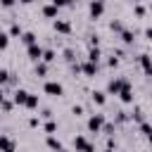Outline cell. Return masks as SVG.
Segmentation results:
<instances>
[{"label": "cell", "mask_w": 152, "mask_h": 152, "mask_svg": "<svg viewBox=\"0 0 152 152\" xmlns=\"http://www.w3.org/2000/svg\"><path fill=\"white\" fill-rule=\"evenodd\" d=\"M74 147H76V152H95V145L86 135H76L74 138Z\"/></svg>", "instance_id": "1"}, {"label": "cell", "mask_w": 152, "mask_h": 152, "mask_svg": "<svg viewBox=\"0 0 152 152\" xmlns=\"http://www.w3.org/2000/svg\"><path fill=\"white\" fill-rule=\"evenodd\" d=\"M126 86H128V81H126V78H112V81L107 83V95H119Z\"/></svg>", "instance_id": "2"}, {"label": "cell", "mask_w": 152, "mask_h": 152, "mask_svg": "<svg viewBox=\"0 0 152 152\" xmlns=\"http://www.w3.org/2000/svg\"><path fill=\"white\" fill-rule=\"evenodd\" d=\"M102 126H104V114H93V116L88 119V131H90V133H100Z\"/></svg>", "instance_id": "3"}, {"label": "cell", "mask_w": 152, "mask_h": 152, "mask_svg": "<svg viewBox=\"0 0 152 152\" xmlns=\"http://www.w3.org/2000/svg\"><path fill=\"white\" fill-rule=\"evenodd\" d=\"M43 52H45V50H43L38 43H33V45L26 48V55H28V59H33V62H40V59H43Z\"/></svg>", "instance_id": "4"}, {"label": "cell", "mask_w": 152, "mask_h": 152, "mask_svg": "<svg viewBox=\"0 0 152 152\" xmlns=\"http://www.w3.org/2000/svg\"><path fill=\"white\" fill-rule=\"evenodd\" d=\"M45 93L52 95V97H59V95L64 93V88H62V83H57V81H48V83H45Z\"/></svg>", "instance_id": "5"}, {"label": "cell", "mask_w": 152, "mask_h": 152, "mask_svg": "<svg viewBox=\"0 0 152 152\" xmlns=\"http://www.w3.org/2000/svg\"><path fill=\"white\" fill-rule=\"evenodd\" d=\"M104 12V0H93L90 2V19H100Z\"/></svg>", "instance_id": "6"}, {"label": "cell", "mask_w": 152, "mask_h": 152, "mask_svg": "<svg viewBox=\"0 0 152 152\" xmlns=\"http://www.w3.org/2000/svg\"><path fill=\"white\" fill-rule=\"evenodd\" d=\"M138 62H140V66H142L145 76H152V57H150V55H140V57H138Z\"/></svg>", "instance_id": "7"}, {"label": "cell", "mask_w": 152, "mask_h": 152, "mask_svg": "<svg viewBox=\"0 0 152 152\" xmlns=\"http://www.w3.org/2000/svg\"><path fill=\"white\" fill-rule=\"evenodd\" d=\"M26 100H28V93H26L24 88H17L14 95H12V102H14V104H26Z\"/></svg>", "instance_id": "8"}, {"label": "cell", "mask_w": 152, "mask_h": 152, "mask_svg": "<svg viewBox=\"0 0 152 152\" xmlns=\"http://www.w3.org/2000/svg\"><path fill=\"white\" fill-rule=\"evenodd\" d=\"M52 26H55V31H57V33H71V24H69V21H64V19H55V24H52Z\"/></svg>", "instance_id": "9"}, {"label": "cell", "mask_w": 152, "mask_h": 152, "mask_svg": "<svg viewBox=\"0 0 152 152\" xmlns=\"http://www.w3.org/2000/svg\"><path fill=\"white\" fill-rule=\"evenodd\" d=\"M0 152H14V142L7 135H0Z\"/></svg>", "instance_id": "10"}, {"label": "cell", "mask_w": 152, "mask_h": 152, "mask_svg": "<svg viewBox=\"0 0 152 152\" xmlns=\"http://www.w3.org/2000/svg\"><path fill=\"white\" fill-rule=\"evenodd\" d=\"M81 71H83L86 76H95V74H97V64H95V62H86V64H81Z\"/></svg>", "instance_id": "11"}, {"label": "cell", "mask_w": 152, "mask_h": 152, "mask_svg": "<svg viewBox=\"0 0 152 152\" xmlns=\"http://www.w3.org/2000/svg\"><path fill=\"white\" fill-rule=\"evenodd\" d=\"M119 97H121V102H126V104H128V102H133V88H131V83L119 93Z\"/></svg>", "instance_id": "12"}, {"label": "cell", "mask_w": 152, "mask_h": 152, "mask_svg": "<svg viewBox=\"0 0 152 152\" xmlns=\"http://www.w3.org/2000/svg\"><path fill=\"white\" fill-rule=\"evenodd\" d=\"M45 142H48V147H50V150H55V152H62V150H64V147H62V142H59L55 135H48V140H45Z\"/></svg>", "instance_id": "13"}, {"label": "cell", "mask_w": 152, "mask_h": 152, "mask_svg": "<svg viewBox=\"0 0 152 152\" xmlns=\"http://www.w3.org/2000/svg\"><path fill=\"white\" fill-rule=\"evenodd\" d=\"M90 97H93V102H95V104H100V107L107 102V93H102V90H95Z\"/></svg>", "instance_id": "14"}, {"label": "cell", "mask_w": 152, "mask_h": 152, "mask_svg": "<svg viewBox=\"0 0 152 152\" xmlns=\"http://www.w3.org/2000/svg\"><path fill=\"white\" fill-rule=\"evenodd\" d=\"M57 10H59V7H55V5H45V7H43V14H45L48 19H55V17H57Z\"/></svg>", "instance_id": "15"}, {"label": "cell", "mask_w": 152, "mask_h": 152, "mask_svg": "<svg viewBox=\"0 0 152 152\" xmlns=\"http://www.w3.org/2000/svg\"><path fill=\"white\" fill-rule=\"evenodd\" d=\"M21 43H24L26 48H28V45H33V43H36V33H31V31H26V33L21 36Z\"/></svg>", "instance_id": "16"}, {"label": "cell", "mask_w": 152, "mask_h": 152, "mask_svg": "<svg viewBox=\"0 0 152 152\" xmlns=\"http://www.w3.org/2000/svg\"><path fill=\"white\" fill-rule=\"evenodd\" d=\"M121 40H124L126 45H131V43L135 40V33H133V31H126V28H124V31H121Z\"/></svg>", "instance_id": "17"}, {"label": "cell", "mask_w": 152, "mask_h": 152, "mask_svg": "<svg viewBox=\"0 0 152 152\" xmlns=\"http://www.w3.org/2000/svg\"><path fill=\"white\" fill-rule=\"evenodd\" d=\"M88 62H95V64L100 62V48H90L88 50Z\"/></svg>", "instance_id": "18"}, {"label": "cell", "mask_w": 152, "mask_h": 152, "mask_svg": "<svg viewBox=\"0 0 152 152\" xmlns=\"http://www.w3.org/2000/svg\"><path fill=\"white\" fill-rule=\"evenodd\" d=\"M38 102H40V100H38V95L28 93V100H26V104H24V107H28V109H36V107H38Z\"/></svg>", "instance_id": "19"}, {"label": "cell", "mask_w": 152, "mask_h": 152, "mask_svg": "<svg viewBox=\"0 0 152 152\" xmlns=\"http://www.w3.org/2000/svg\"><path fill=\"white\" fill-rule=\"evenodd\" d=\"M10 36H12V38H17V36H19V38H21V36H24V31H21V26H19V24H17V21H14V24H12V26H10Z\"/></svg>", "instance_id": "20"}, {"label": "cell", "mask_w": 152, "mask_h": 152, "mask_svg": "<svg viewBox=\"0 0 152 152\" xmlns=\"http://www.w3.org/2000/svg\"><path fill=\"white\" fill-rule=\"evenodd\" d=\"M48 74V64L45 62H36V76H45Z\"/></svg>", "instance_id": "21"}, {"label": "cell", "mask_w": 152, "mask_h": 152, "mask_svg": "<svg viewBox=\"0 0 152 152\" xmlns=\"http://www.w3.org/2000/svg\"><path fill=\"white\" fill-rule=\"evenodd\" d=\"M7 45H10V33L0 31V50H7Z\"/></svg>", "instance_id": "22"}, {"label": "cell", "mask_w": 152, "mask_h": 152, "mask_svg": "<svg viewBox=\"0 0 152 152\" xmlns=\"http://www.w3.org/2000/svg\"><path fill=\"white\" fill-rule=\"evenodd\" d=\"M55 57H57V55H55L52 50H45V52H43V62H45V64H48V62H55Z\"/></svg>", "instance_id": "23"}, {"label": "cell", "mask_w": 152, "mask_h": 152, "mask_svg": "<svg viewBox=\"0 0 152 152\" xmlns=\"http://www.w3.org/2000/svg\"><path fill=\"white\" fill-rule=\"evenodd\" d=\"M131 119H133V121H138V124H142V121H145V119H142V109H133Z\"/></svg>", "instance_id": "24"}, {"label": "cell", "mask_w": 152, "mask_h": 152, "mask_svg": "<svg viewBox=\"0 0 152 152\" xmlns=\"http://www.w3.org/2000/svg\"><path fill=\"white\" fill-rule=\"evenodd\" d=\"M10 76H12V74H10L7 69H0V86H5V83L10 81Z\"/></svg>", "instance_id": "25"}, {"label": "cell", "mask_w": 152, "mask_h": 152, "mask_svg": "<svg viewBox=\"0 0 152 152\" xmlns=\"http://www.w3.org/2000/svg\"><path fill=\"white\" fill-rule=\"evenodd\" d=\"M109 28H112V31H116V33H121V31H124V24H121V21H112V24H109Z\"/></svg>", "instance_id": "26"}, {"label": "cell", "mask_w": 152, "mask_h": 152, "mask_svg": "<svg viewBox=\"0 0 152 152\" xmlns=\"http://www.w3.org/2000/svg\"><path fill=\"white\" fill-rule=\"evenodd\" d=\"M64 59L74 64V59H76V57H74V50H71V48H66V50H64Z\"/></svg>", "instance_id": "27"}, {"label": "cell", "mask_w": 152, "mask_h": 152, "mask_svg": "<svg viewBox=\"0 0 152 152\" xmlns=\"http://www.w3.org/2000/svg\"><path fill=\"white\" fill-rule=\"evenodd\" d=\"M102 131H104L107 135H114V124H107V121H104V126H102Z\"/></svg>", "instance_id": "28"}, {"label": "cell", "mask_w": 152, "mask_h": 152, "mask_svg": "<svg viewBox=\"0 0 152 152\" xmlns=\"http://www.w3.org/2000/svg\"><path fill=\"white\" fill-rule=\"evenodd\" d=\"M140 131H142L145 135H150V133H152V126H150L147 121H142V124H140Z\"/></svg>", "instance_id": "29"}, {"label": "cell", "mask_w": 152, "mask_h": 152, "mask_svg": "<svg viewBox=\"0 0 152 152\" xmlns=\"http://www.w3.org/2000/svg\"><path fill=\"white\" fill-rule=\"evenodd\" d=\"M45 131H48V133H55V131H57V124H55V121H48V124H45Z\"/></svg>", "instance_id": "30"}, {"label": "cell", "mask_w": 152, "mask_h": 152, "mask_svg": "<svg viewBox=\"0 0 152 152\" xmlns=\"http://www.w3.org/2000/svg\"><path fill=\"white\" fill-rule=\"evenodd\" d=\"M74 0H52V5L55 7H64V5H71Z\"/></svg>", "instance_id": "31"}, {"label": "cell", "mask_w": 152, "mask_h": 152, "mask_svg": "<svg viewBox=\"0 0 152 152\" xmlns=\"http://www.w3.org/2000/svg\"><path fill=\"white\" fill-rule=\"evenodd\" d=\"M71 112H74L76 116H81V114H83V107H81V104H74V107H71Z\"/></svg>", "instance_id": "32"}, {"label": "cell", "mask_w": 152, "mask_h": 152, "mask_svg": "<svg viewBox=\"0 0 152 152\" xmlns=\"http://www.w3.org/2000/svg\"><path fill=\"white\" fill-rule=\"evenodd\" d=\"M145 14V7L142 5H135V17H142Z\"/></svg>", "instance_id": "33"}, {"label": "cell", "mask_w": 152, "mask_h": 152, "mask_svg": "<svg viewBox=\"0 0 152 152\" xmlns=\"http://www.w3.org/2000/svg\"><path fill=\"white\" fill-rule=\"evenodd\" d=\"M0 104H2V109H5V112H10V109H12V102H10V100H2Z\"/></svg>", "instance_id": "34"}, {"label": "cell", "mask_w": 152, "mask_h": 152, "mask_svg": "<svg viewBox=\"0 0 152 152\" xmlns=\"http://www.w3.org/2000/svg\"><path fill=\"white\" fill-rule=\"evenodd\" d=\"M126 119H128L126 112H119V114H116V121H126Z\"/></svg>", "instance_id": "35"}, {"label": "cell", "mask_w": 152, "mask_h": 152, "mask_svg": "<svg viewBox=\"0 0 152 152\" xmlns=\"http://www.w3.org/2000/svg\"><path fill=\"white\" fill-rule=\"evenodd\" d=\"M107 64H109V66H112V69H114V66H116V64H119V59H116V57H109V62H107Z\"/></svg>", "instance_id": "36"}, {"label": "cell", "mask_w": 152, "mask_h": 152, "mask_svg": "<svg viewBox=\"0 0 152 152\" xmlns=\"http://www.w3.org/2000/svg\"><path fill=\"white\" fill-rule=\"evenodd\" d=\"M28 126H31V128H36V126H38V119H36V116H31V119H28Z\"/></svg>", "instance_id": "37"}, {"label": "cell", "mask_w": 152, "mask_h": 152, "mask_svg": "<svg viewBox=\"0 0 152 152\" xmlns=\"http://www.w3.org/2000/svg\"><path fill=\"white\" fill-rule=\"evenodd\" d=\"M0 5H2V7H12V5H14V0H0Z\"/></svg>", "instance_id": "38"}, {"label": "cell", "mask_w": 152, "mask_h": 152, "mask_svg": "<svg viewBox=\"0 0 152 152\" xmlns=\"http://www.w3.org/2000/svg\"><path fill=\"white\" fill-rule=\"evenodd\" d=\"M145 36H147V40H152V28H145Z\"/></svg>", "instance_id": "39"}, {"label": "cell", "mask_w": 152, "mask_h": 152, "mask_svg": "<svg viewBox=\"0 0 152 152\" xmlns=\"http://www.w3.org/2000/svg\"><path fill=\"white\" fill-rule=\"evenodd\" d=\"M5 100V90H2V86H0V102Z\"/></svg>", "instance_id": "40"}, {"label": "cell", "mask_w": 152, "mask_h": 152, "mask_svg": "<svg viewBox=\"0 0 152 152\" xmlns=\"http://www.w3.org/2000/svg\"><path fill=\"white\" fill-rule=\"evenodd\" d=\"M21 2H24V5H31V2H33V0H21Z\"/></svg>", "instance_id": "41"}, {"label": "cell", "mask_w": 152, "mask_h": 152, "mask_svg": "<svg viewBox=\"0 0 152 152\" xmlns=\"http://www.w3.org/2000/svg\"><path fill=\"white\" fill-rule=\"evenodd\" d=\"M147 140H150V145H152V133H150V135H147Z\"/></svg>", "instance_id": "42"}, {"label": "cell", "mask_w": 152, "mask_h": 152, "mask_svg": "<svg viewBox=\"0 0 152 152\" xmlns=\"http://www.w3.org/2000/svg\"><path fill=\"white\" fill-rule=\"evenodd\" d=\"M104 152H114V150H112V147H107V150H104Z\"/></svg>", "instance_id": "43"}, {"label": "cell", "mask_w": 152, "mask_h": 152, "mask_svg": "<svg viewBox=\"0 0 152 152\" xmlns=\"http://www.w3.org/2000/svg\"><path fill=\"white\" fill-rule=\"evenodd\" d=\"M150 10H152V2H150Z\"/></svg>", "instance_id": "44"}, {"label": "cell", "mask_w": 152, "mask_h": 152, "mask_svg": "<svg viewBox=\"0 0 152 152\" xmlns=\"http://www.w3.org/2000/svg\"><path fill=\"white\" fill-rule=\"evenodd\" d=\"M62 152H69V150H62Z\"/></svg>", "instance_id": "45"}, {"label": "cell", "mask_w": 152, "mask_h": 152, "mask_svg": "<svg viewBox=\"0 0 152 152\" xmlns=\"http://www.w3.org/2000/svg\"><path fill=\"white\" fill-rule=\"evenodd\" d=\"M14 152H17V150H14Z\"/></svg>", "instance_id": "46"}]
</instances>
